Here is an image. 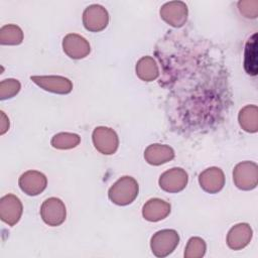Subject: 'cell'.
I'll return each instance as SVG.
<instances>
[{
    "label": "cell",
    "mask_w": 258,
    "mask_h": 258,
    "mask_svg": "<svg viewBox=\"0 0 258 258\" xmlns=\"http://www.w3.org/2000/svg\"><path fill=\"white\" fill-rule=\"evenodd\" d=\"M238 8L240 13L246 18L254 19L258 16V1L256 0L239 1Z\"/></svg>",
    "instance_id": "24"
},
{
    "label": "cell",
    "mask_w": 258,
    "mask_h": 258,
    "mask_svg": "<svg viewBox=\"0 0 258 258\" xmlns=\"http://www.w3.org/2000/svg\"><path fill=\"white\" fill-rule=\"evenodd\" d=\"M108 23V11L102 5H90L83 12V24L85 28L91 32H100L104 30Z\"/></svg>",
    "instance_id": "6"
},
{
    "label": "cell",
    "mask_w": 258,
    "mask_h": 258,
    "mask_svg": "<svg viewBox=\"0 0 258 258\" xmlns=\"http://www.w3.org/2000/svg\"><path fill=\"white\" fill-rule=\"evenodd\" d=\"M62 49L69 57L81 59L90 53L91 46L89 41L82 35L69 33L62 39Z\"/></svg>",
    "instance_id": "12"
},
{
    "label": "cell",
    "mask_w": 258,
    "mask_h": 258,
    "mask_svg": "<svg viewBox=\"0 0 258 258\" xmlns=\"http://www.w3.org/2000/svg\"><path fill=\"white\" fill-rule=\"evenodd\" d=\"M207 250L206 242L200 237H191L185 246V258H202Z\"/></svg>",
    "instance_id": "22"
},
{
    "label": "cell",
    "mask_w": 258,
    "mask_h": 258,
    "mask_svg": "<svg viewBox=\"0 0 258 258\" xmlns=\"http://www.w3.org/2000/svg\"><path fill=\"white\" fill-rule=\"evenodd\" d=\"M188 175L181 167H173L164 171L159 176V186L166 192H179L187 184Z\"/></svg>",
    "instance_id": "8"
},
{
    "label": "cell",
    "mask_w": 258,
    "mask_h": 258,
    "mask_svg": "<svg viewBox=\"0 0 258 258\" xmlns=\"http://www.w3.org/2000/svg\"><path fill=\"white\" fill-rule=\"evenodd\" d=\"M244 69L250 76H256L258 72L257 60V33L249 37L244 51Z\"/></svg>",
    "instance_id": "17"
},
{
    "label": "cell",
    "mask_w": 258,
    "mask_h": 258,
    "mask_svg": "<svg viewBox=\"0 0 258 258\" xmlns=\"http://www.w3.org/2000/svg\"><path fill=\"white\" fill-rule=\"evenodd\" d=\"M238 121L242 129L248 133L258 131V108L256 105H247L242 108L238 115Z\"/></svg>",
    "instance_id": "19"
},
{
    "label": "cell",
    "mask_w": 258,
    "mask_h": 258,
    "mask_svg": "<svg viewBox=\"0 0 258 258\" xmlns=\"http://www.w3.org/2000/svg\"><path fill=\"white\" fill-rule=\"evenodd\" d=\"M139 192L137 181L129 175L120 177L108 190L109 200L118 206H127L135 201Z\"/></svg>",
    "instance_id": "1"
},
{
    "label": "cell",
    "mask_w": 258,
    "mask_h": 258,
    "mask_svg": "<svg viewBox=\"0 0 258 258\" xmlns=\"http://www.w3.org/2000/svg\"><path fill=\"white\" fill-rule=\"evenodd\" d=\"M30 80L44 91L67 95L73 90V83L68 78L61 76H32Z\"/></svg>",
    "instance_id": "10"
},
{
    "label": "cell",
    "mask_w": 258,
    "mask_h": 258,
    "mask_svg": "<svg viewBox=\"0 0 258 258\" xmlns=\"http://www.w3.org/2000/svg\"><path fill=\"white\" fill-rule=\"evenodd\" d=\"M136 75L144 82H152L159 76L158 66L155 59L151 56H143L136 63Z\"/></svg>",
    "instance_id": "18"
},
{
    "label": "cell",
    "mask_w": 258,
    "mask_h": 258,
    "mask_svg": "<svg viewBox=\"0 0 258 258\" xmlns=\"http://www.w3.org/2000/svg\"><path fill=\"white\" fill-rule=\"evenodd\" d=\"M144 158L151 165H161L174 158V151L168 145L155 143L146 147Z\"/></svg>",
    "instance_id": "16"
},
{
    "label": "cell",
    "mask_w": 258,
    "mask_h": 258,
    "mask_svg": "<svg viewBox=\"0 0 258 258\" xmlns=\"http://www.w3.org/2000/svg\"><path fill=\"white\" fill-rule=\"evenodd\" d=\"M253 236L252 228L247 223H240L233 226L227 234V245L232 250H241L251 241Z\"/></svg>",
    "instance_id": "14"
},
{
    "label": "cell",
    "mask_w": 258,
    "mask_h": 258,
    "mask_svg": "<svg viewBox=\"0 0 258 258\" xmlns=\"http://www.w3.org/2000/svg\"><path fill=\"white\" fill-rule=\"evenodd\" d=\"M160 17L172 27H181L187 20V6L182 1H170L160 8Z\"/></svg>",
    "instance_id": "7"
},
{
    "label": "cell",
    "mask_w": 258,
    "mask_h": 258,
    "mask_svg": "<svg viewBox=\"0 0 258 258\" xmlns=\"http://www.w3.org/2000/svg\"><path fill=\"white\" fill-rule=\"evenodd\" d=\"M42 221L51 227L61 225L67 217V209L63 202L58 198L46 199L40 207Z\"/></svg>",
    "instance_id": "5"
},
{
    "label": "cell",
    "mask_w": 258,
    "mask_h": 258,
    "mask_svg": "<svg viewBox=\"0 0 258 258\" xmlns=\"http://www.w3.org/2000/svg\"><path fill=\"white\" fill-rule=\"evenodd\" d=\"M233 181L242 190H251L258 183V166L253 161H242L233 170Z\"/></svg>",
    "instance_id": "3"
},
{
    "label": "cell",
    "mask_w": 258,
    "mask_h": 258,
    "mask_svg": "<svg viewBox=\"0 0 258 258\" xmlns=\"http://www.w3.org/2000/svg\"><path fill=\"white\" fill-rule=\"evenodd\" d=\"M21 85L18 80L6 79L0 83V99L7 100L16 96L20 91Z\"/></svg>",
    "instance_id": "23"
},
{
    "label": "cell",
    "mask_w": 258,
    "mask_h": 258,
    "mask_svg": "<svg viewBox=\"0 0 258 258\" xmlns=\"http://www.w3.org/2000/svg\"><path fill=\"white\" fill-rule=\"evenodd\" d=\"M22 212V203L15 195L8 194L0 199V219L8 226L16 225Z\"/></svg>",
    "instance_id": "9"
},
{
    "label": "cell",
    "mask_w": 258,
    "mask_h": 258,
    "mask_svg": "<svg viewBox=\"0 0 258 258\" xmlns=\"http://www.w3.org/2000/svg\"><path fill=\"white\" fill-rule=\"evenodd\" d=\"M23 40L22 29L15 24H6L0 28V43L2 45H18Z\"/></svg>",
    "instance_id": "20"
},
{
    "label": "cell",
    "mask_w": 258,
    "mask_h": 258,
    "mask_svg": "<svg viewBox=\"0 0 258 258\" xmlns=\"http://www.w3.org/2000/svg\"><path fill=\"white\" fill-rule=\"evenodd\" d=\"M18 184L20 189L27 196H38L47 185L46 176L37 170H27L19 177Z\"/></svg>",
    "instance_id": "11"
},
{
    "label": "cell",
    "mask_w": 258,
    "mask_h": 258,
    "mask_svg": "<svg viewBox=\"0 0 258 258\" xmlns=\"http://www.w3.org/2000/svg\"><path fill=\"white\" fill-rule=\"evenodd\" d=\"M179 243V235L175 230L164 229L157 231L150 240V248L156 257L163 258L171 254Z\"/></svg>",
    "instance_id": "2"
},
{
    "label": "cell",
    "mask_w": 258,
    "mask_h": 258,
    "mask_svg": "<svg viewBox=\"0 0 258 258\" xmlns=\"http://www.w3.org/2000/svg\"><path fill=\"white\" fill-rule=\"evenodd\" d=\"M92 140L95 148L102 154L111 155L115 153L119 146V138L117 133L105 126H100L94 129Z\"/></svg>",
    "instance_id": "4"
},
{
    "label": "cell",
    "mask_w": 258,
    "mask_h": 258,
    "mask_svg": "<svg viewBox=\"0 0 258 258\" xmlns=\"http://www.w3.org/2000/svg\"><path fill=\"white\" fill-rule=\"evenodd\" d=\"M199 183L206 192L217 194L225 185L224 172L219 167H209L200 173Z\"/></svg>",
    "instance_id": "13"
},
{
    "label": "cell",
    "mask_w": 258,
    "mask_h": 258,
    "mask_svg": "<svg viewBox=\"0 0 258 258\" xmlns=\"http://www.w3.org/2000/svg\"><path fill=\"white\" fill-rule=\"evenodd\" d=\"M81 142V137L76 133L60 132L51 138V146L55 149L66 150L77 147Z\"/></svg>",
    "instance_id": "21"
},
{
    "label": "cell",
    "mask_w": 258,
    "mask_h": 258,
    "mask_svg": "<svg viewBox=\"0 0 258 258\" xmlns=\"http://www.w3.org/2000/svg\"><path fill=\"white\" fill-rule=\"evenodd\" d=\"M171 211L170 204L161 199H150L142 208V216L146 221L158 222L165 219Z\"/></svg>",
    "instance_id": "15"
},
{
    "label": "cell",
    "mask_w": 258,
    "mask_h": 258,
    "mask_svg": "<svg viewBox=\"0 0 258 258\" xmlns=\"http://www.w3.org/2000/svg\"><path fill=\"white\" fill-rule=\"evenodd\" d=\"M0 113H1V129H0V134L3 135L9 129V119L7 118V116L5 115V113L3 111H1Z\"/></svg>",
    "instance_id": "25"
}]
</instances>
